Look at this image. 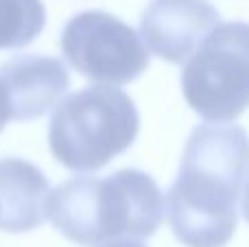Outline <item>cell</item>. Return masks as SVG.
I'll list each match as a JSON object with an SVG mask.
<instances>
[{"mask_svg":"<svg viewBox=\"0 0 249 247\" xmlns=\"http://www.w3.org/2000/svg\"><path fill=\"white\" fill-rule=\"evenodd\" d=\"M184 99L203 121L232 123L249 107V22H219L181 68Z\"/></svg>","mask_w":249,"mask_h":247,"instance_id":"obj_4","label":"cell"},{"mask_svg":"<svg viewBox=\"0 0 249 247\" xmlns=\"http://www.w3.org/2000/svg\"><path fill=\"white\" fill-rule=\"evenodd\" d=\"M9 121H13V109H11V99H9L7 86H4L2 77H0V131L4 129Z\"/></svg>","mask_w":249,"mask_h":247,"instance_id":"obj_10","label":"cell"},{"mask_svg":"<svg viewBox=\"0 0 249 247\" xmlns=\"http://www.w3.org/2000/svg\"><path fill=\"white\" fill-rule=\"evenodd\" d=\"M44 24L46 9L42 0H0V51L29 46Z\"/></svg>","mask_w":249,"mask_h":247,"instance_id":"obj_9","label":"cell"},{"mask_svg":"<svg viewBox=\"0 0 249 247\" xmlns=\"http://www.w3.org/2000/svg\"><path fill=\"white\" fill-rule=\"evenodd\" d=\"M249 171V136L238 125H199L166 193V214L186 247H225L238 223V197Z\"/></svg>","mask_w":249,"mask_h":247,"instance_id":"obj_1","label":"cell"},{"mask_svg":"<svg viewBox=\"0 0 249 247\" xmlns=\"http://www.w3.org/2000/svg\"><path fill=\"white\" fill-rule=\"evenodd\" d=\"M61 53L81 77L105 86L136 81L151 61L142 35L105 11H83L68 20Z\"/></svg>","mask_w":249,"mask_h":247,"instance_id":"obj_5","label":"cell"},{"mask_svg":"<svg viewBox=\"0 0 249 247\" xmlns=\"http://www.w3.org/2000/svg\"><path fill=\"white\" fill-rule=\"evenodd\" d=\"M243 217L249 223V175H247V182H245V193H243Z\"/></svg>","mask_w":249,"mask_h":247,"instance_id":"obj_12","label":"cell"},{"mask_svg":"<svg viewBox=\"0 0 249 247\" xmlns=\"http://www.w3.org/2000/svg\"><path fill=\"white\" fill-rule=\"evenodd\" d=\"M138 131L140 116L131 96L99 83L57 103L48 125V147L61 166L92 173L127 151Z\"/></svg>","mask_w":249,"mask_h":247,"instance_id":"obj_3","label":"cell"},{"mask_svg":"<svg viewBox=\"0 0 249 247\" xmlns=\"http://www.w3.org/2000/svg\"><path fill=\"white\" fill-rule=\"evenodd\" d=\"M48 197L51 186L35 164L20 158L0 160V230L22 234L39 228Z\"/></svg>","mask_w":249,"mask_h":247,"instance_id":"obj_8","label":"cell"},{"mask_svg":"<svg viewBox=\"0 0 249 247\" xmlns=\"http://www.w3.org/2000/svg\"><path fill=\"white\" fill-rule=\"evenodd\" d=\"M99 247H144V245L136 239H121V241H112V243H105Z\"/></svg>","mask_w":249,"mask_h":247,"instance_id":"obj_11","label":"cell"},{"mask_svg":"<svg viewBox=\"0 0 249 247\" xmlns=\"http://www.w3.org/2000/svg\"><path fill=\"white\" fill-rule=\"evenodd\" d=\"M221 16L208 0H153L140 20V35L153 55L184 64Z\"/></svg>","mask_w":249,"mask_h":247,"instance_id":"obj_6","label":"cell"},{"mask_svg":"<svg viewBox=\"0 0 249 247\" xmlns=\"http://www.w3.org/2000/svg\"><path fill=\"white\" fill-rule=\"evenodd\" d=\"M166 199L155 179L138 169L107 177H74L51 191L46 219L68 241L99 247L121 239H149L164 221Z\"/></svg>","mask_w":249,"mask_h":247,"instance_id":"obj_2","label":"cell"},{"mask_svg":"<svg viewBox=\"0 0 249 247\" xmlns=\"http://www.w3.org/2000/svg\"><path fill=\"white\" fill-rule=\"evenodd\" d=\"M0 77L11 99L13 121H33L48 114L70 86L66 66L46 55L13 57L0 66Z\"/></svg>","mask_w":249,"mask_h":247,"instance_id":"obj_7","label":"cell"}]
</instances>
